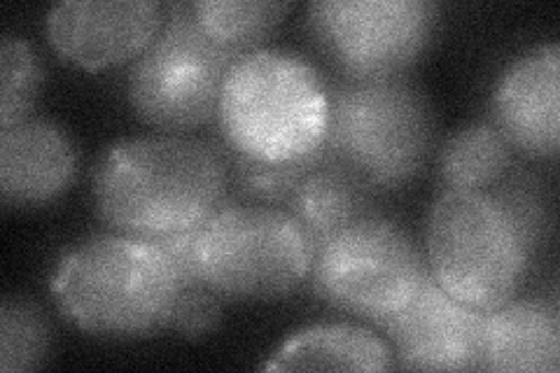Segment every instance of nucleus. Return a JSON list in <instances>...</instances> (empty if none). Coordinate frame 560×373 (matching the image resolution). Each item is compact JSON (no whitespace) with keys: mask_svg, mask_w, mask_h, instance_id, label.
I'll use <instances>...</instances> for the list:
<instances>
[{"mask_svg":"<svg viewBox=\"0 0 560 373\" xmlns=\"http://www.w3.org/2000/svg\"><path fill=\"white\" fill-rule=\"evenodd\" d=\"M495 189H444L425 220L428 273L460 304L490 313L516 299L549 226L528 177Z\"/></svg>","mask_w":560,"mask_h":373,"instance_id":"nucleus-1","label":"nucleus"},{"mask_svg":"<svg viewBox=\"0 0 560 373\" xmlns=\"http://www.w3.org/2000/svg\"><path fill=\"white\" fill-rule=\"evenodd\" d=\"M230 166L218 140L187 133L119 138L92 171L96 215L148 241L199 229L226 206Z\"/></svg>","mask_w":560,"mask_h":373,"instance_id":"nucleus-2","label":"nucleus"},{"mask_svg":"<svg viewBox=\"0 0 560 373\" xmlns=\"http://www.w3.org/2000/svg\"><path fill=\"white\" fill-rule=\"evenodd\" d=\"M215 121L226 152L265 164H311L329 127V75L292 49L243 51L226 70Z\"/></svg>","mask_w":560,"mask_h":373,"instance_id":"nucleus-3","label":"nucleus"},{"mask_svg":"<svg viewBox=\"0 0 560 373\" xmlns=\"http://www.w3.org/2000/svg\"><path fill=\"white\" fill-rule=\"evenodd\" d=\"M49 290L70 325L105 339H143L168 329L183 282L160 241L94 234L66 250Z\"/></svg>","mask_w":560,"mask_h":373,"instance_id":"nucleus-4","label":"nucleus"},{"mask_svg":"<svg viewBox=\"0 0 560 373\" xmlns=\"http://www.w3.org/2000/svg\"><path fill=\"white\" fill-rule=\"evenodd\" d=\"M436 119L428 94L407 75H329V127L323 162L374 194L397 191L425 171Z\"/></svg>","mask_w":560,"mask_h":373,"instance_id":"nucleus-5","label":"nucleus"},{"mask_svg":"<svg viewBox=\"0 0 560 373\" xmlns=\"http://www.w3.org/2000/svg\"><path fill=\"white\" fill-rule=\"evenodd\" d=\"M315 245L285 208L226 203L197 229L201 285L222 301H273L311 278Z\"/></svg>","mask_w":560,"mask_h":373,"instance_id":"nucleus-6","label":"nucleus"},{"mask_svg":"<svg viewBox=\"0 0 560 373\" xmlns=\"http://www.w3.org/2000/svg\"><path fill=\"white\" fill-rule=\"evenodd\" d=\"M428 278L425 255L405 224L372 212L315 247L313 292L331 311L385 327Z\"/></svg>","mask_w":560,"mask_h":373,"instance_id":"nucleus-7","label":"nucleus"},{"mask_svg":"<svg viewBox=\"0 0 560 373\" xmlns=\"http://www.w3.org/2000/svg\"><path fill=\"white\" fill-rule=\"evenodd\" d=\"M234 59L199 28L189 3L168 5L164 26L129 68L127 96L133 113L164 133L203 127L218 115Z\"/></svg>","mask_w":560,"mask_h":373,"instance_id":"nucleus-8","label":"nucleus"},{"mask_svg":"<svg viewBox=\"0 0 560 373\" xmlns=\"http://www.w3.org/2000/svg\"><path fill=\"white\" fill-rule=\"evenodd\" d=\"M442 5L434 0H315L306 28L343 78L405 75L434 40Z\"/></svg>","mask_w":560,"mask_h":373,"instance_id":"nucleus-9","label":"nucleus"},{"mask_svg":"<svg viewBox=\"0 0 560 373\" xmlns=\"http://www.w3.org/2000/svg\"><path fill=\"white\" fill-rule=\"evenodd\" d=\"M166 20L160 0H63L47 12V40L57 55L86 70L138 59Z\"/></svg>","mask_w":560,"mask_h":373,"instance_id":"nucleus-10","label":"nucleus"},{"mask_svg":"<svg viewBox=\"0 0 560 373\" xmlns=\"http://www.w3.org/2000/svg\"><path fill=\"white\" fill-rule=\"evenodd\" d=\"M486 313L460 304L428 273L423 288L383 331L395 366L411 371H481Z\"/></svg>","mask_w":560,"mask_h":373,"instance_id":"nucleus-11","label":"nucleus"},{"mask_svg":"<svg viewBox=\"0 0 560 373\" xmlns=\"http://www.w3.org/2000/svg\"><path fill=\"white\" fill-rule=\"evenodd\" d=\"M490 121L512 150L553 159L560 148V45L523 49L504 66L490 94Z\"/></svg>","mask_w":560,"mask_h":373,"instance_id":"nucleus-12","label":"nucleus"},{"mask_svg":"<svg viewBox=\"0 0 560 373\" xmlns=\"http://www.w3.org/2000/svg\"><path fill=\"white\" fill-rule=\"evenodd\" d=\"M80 152L70 133L47 117H26L0 131V199L10 208L57 201L75 183Z\"/></svg>","mask_w":560,"mask_h":373,"instance_id":"nucleus-13","label":"nucleus"},{"mask_svg":"<svg viewBox=\"0 0 560 373\" xmlns=\"http://www.w3.org/2000/svg\"><path fill=\"white\" fill-rule=\"evenodd\" d=\"M560 369V317L545 299H512L486 313L481 371L556 373Z\"/></svg>","mask_w":560,"mask_h":373,"instance_id":"nucleus-14","label":"nucleus"},{"mask_svg":"<svg viewBox=\"0 0 560 373\" xmlns=\"http://www.w3.org/2000/svg\"><path fill=\"white\" fill-rule=\"evenodd\" d=\"M390 346L360 325L327 323L294 331L261 371H390Z\"/></svg>","mask_w":560,"mask_h":373,"instance_id":"nucleus-15","label":"nucleus"},{"mask_svg":"<svg viewBox=\"0 0 560 373\" xmlns=\"http://www.w3.org/2000/svg\"><path fill=\"white\" fill-rule=\"evenodd\" d=\"M376 197L378 194L343 168L318 159L290 191L285 210L318 247L337 231L376 212Z\"/></svg>","mask_w":560,"mask_h":373,"instance_id":"nucleus-16","label":"nucleus"},{"mask_svg":"<svg viewBox=\"0 0 560 373\" xmlns=\"http://www.w3.org/2000/svg\"><path fill=\"white\" fill-rule=\"evenodd\" d=\"M514 150L490 119L455 129L436 154L442 189H488L512 168Z\"/></svg>","mask_w":560,"mask_h":373,"instance_id":"nucleus-17","label":"nucleus"},{"mask_svg":"<svg viewBox=\"0 0 560 373\" xmlns=\"http://www.w3.org/2000/svg\"><path fill=\"white\" fill-rule=\"evenodd\" d=\"M290 0H197L189 12L210 40L232 55L259 49L292 12Z\"/></svg>","mask_w":560,"mask_h":373,"instance_id":"nucleus-18","label":"nucleus"},{"mask_svg":"<svg viewBox=\"0 0 560 373\" xmlns=\"http://www.w3.org/2000/svg\"><path fill=\"white\" fill-rule=\"evenodd\" d=\"M51 350V325L26 296H5L0 304V371L24 373L43 366Z\"/></svg>","mask_w":560,"mask_h":373,"instance_id":"nucleus-19","label":"nucleus"},{"mask_svg":"<svg viewBox=\"0 0 560 373\" xmlns=\"http://www.w3.org/2000/svg\"><path fill=\"white\" fill-rule=\"evenodd\" d=\"M45 82V70L33 45L22 35L0 40V127L31 117Z\"/></svg>","mask_w":560,"mask_h":373,"instance_id":"nucleus-20","label":"nucleus"},{"mask_svg":"<svg viewBox=\"0 0 560 373\" xmlns=\"http://www.w3.org/2000/svg\"><path fill=\"white\" fill-rule=\"evenodd\" d=\"M226 166H230V177L232 185L236 187L238 194L243 197L253 199L255 203H285L290 191L296 187V183L302 180V175L311 164H265V162H255V159H245L238 154L226 152Z\"/></svg>","mask_w":560,"mask_h":373,"instance_id":"nucleus-21","label":"nucleus"},{"mask_svg":"<svg viewBox=\"0 0 560 373\" xmlns=\"http://www.w3.org/2000/svg\"><path fill=\"white\" fill-rule=\"evenodd\" d=\"M222 319V299L206 285L183 288L175 299L168 329L178 331L187 339H201L213 331Z\"/></svg>","mask_w":560,"mask_h":373,"instance_id":"nucleus-22","label":"nucleus"}]
</instances>
